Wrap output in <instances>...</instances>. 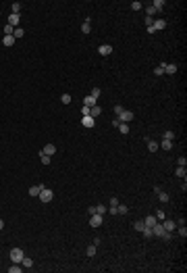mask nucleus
<instances>
[{
	"label": "nucleus",
	"mask_w": 187,
	"mask_h": 273,
	"mask_svg": "<svg viewBox=\"0 0 187 273\" xmlns=\"http://www.w3.org/2000/svg\"><path fill=\"white\" fill-rule=\"evenodd\" d=\"M2 44H4L7 48H11V46L15 44V36H4V40H2Z\"/></svg>",
	"instance_id": "obj_17"
},
{
	"label": "nucleus",
	"mask_w": 187,
	"mask_h": 273,
	"mask_svg": "<svg viewBox=\"0 0 187 273\" xmlns=\"http://www.w3.org/2000/svg\"><path fill=\"white\" fill-rule=\"evenodd\" d=\"M141 7H144V4L137 2V0H135V2H131V9H133V11H141Z\"/></svg>",
	"instance_id": "obj_35"
},
{
	"label": "nucleus",
	"mask_w": 187,
	"mask_h": 273,
	"mask_svg": "<svg viewBox=\"0 0 187 273\" xmlns=\"http://www.w3.org/2000/svg\"><path fill=\"white\" fill-rule=\"evenodd\" d=\"M133 227H135L137 231H141V229H144L146 225H144V221H135V223H133Z\"/></svg>",
	"instance_id": "obj_36"
},
{
	"label": "nucleus",
	"mask_w": 187,
	"mask_h": 273,
	"mask_svg": "<svg viewBox=\"0 0 187 273\" xmlns=\"http://www.w3.org/2000/svg\"><path fill=\"white\" fill-rule=\"evenodd\" d=\"M179 236H181V238H187V229H185V225L179 227Z\"/></svg>",
	"instance_id": "obj_39"
},
{
	"label": "nucleus",
	"mask_w": 187,
	"mask_h": 273,
	"mask_svg": "<svg viewBox=\"0 0 187 273\" xmlns=\"http://www.w3.org/2000/svg\"><path fill=\"white\" fill-rule=\"evenodd\" d=\"M100 113H102V107H100V104H94V107L89 109V117H94V119L100 117Z\"/></svg>",
	"instance_id": "obj_8"
},
{
	"label": "nucleus",
	"mask_w": 187,
	"mask_h": 273,
	"mask_svg": "<svg viewBox=\"0 0 187 273\" xmlns=\"http://www.w3.org/2000/svg\"><path fill=\"white\" fill-rule=\"evenodd\" d=\"M156 223H158V219H156L154 215H148V217L144 219V225H146V227H154Z\"/></svg>",
	"instance_id": "obj_9"
},
{
	"label": "nucleus",
	"mask_w": 187,
	"mask_h": 273,
	"mask_svg": "<svg viewBox=\"0 0 187 273\" xmlns=\"http://www.w3.org/2000/svg\"><path fill=\"white\" fill-rule=\"evenodd\" d=\"M13 36H15V40H17V38H23V36H25V29H21V27H15Z\"/></svg>",
	"instance_id": "obj_25"
},
{
	"label": "nucleus",
	"mask_w": 187,
	"mask_h": 273,
	"mask_svg": "<svg viewBox=\"0 0 187 273\" xmlns=\"http://www.w3.org/2000/svg\"><path fill=\"white\" fill-rule=\"evenodd\" d=\"M96 213H100V215H104V213H108V209H106L104 204H96Z\"/></svg>",
	"instance_id": "obj_32"
},
{
	"label": "nucleus",
	"mask_w": 187,
	"mask_h": 273,
	"mask_svg": "<svg viewBox=\"0 0 187 273\" xmlns=\"http://www.w3.org/2000/svg\"><path fill=\"white\" fill-rule=\"evenodd\" d=\"M89 96L98 100V98H100V88H91V92H89Z\"/></svg>",
	"instance_id": "obj_27"
},
{
	"label": "nucleus",
	"mask_w": 187,
	"mask_h": 273,
	"mask_svg": "<svg viewBox=\"0 0 187 273\" xmlns=\"http://www.w3.org/2000/svg\"><path fill=\"white\" fill-rule=\"evenodd\" d=\"M173 138H175L173 131H166V134H164V140H170V142H173Z\"/></svg>",
	"instance_id": "obj_44"
},
{
	"label": "nucleus",
	"mask_w": 187,
	"mask_h": 273,
	"mask_svg": "<svg viewBox=\"0 0 187 273\" xmlns=\"http://www.w3.org/2000/svg\"><path fill=\"white\" fill-rule=\"evenodd\" d=\"M98 52L102 56H108V54H112V46L110 44H102V46H98Z\"/></svg>",
	"instance_id": "obj_6"
},
{
	"label": "nucleus",
	"mask_w": 187,
	"mask_h": 273,
	"mask_svg": "<svg viewBox=\"0 0 187 273\" xmlns=\"http://www.w3.org/2000/svg\"><path fill=\"white\" fill-rule=\"evenodd\" d=\"M52 198H54V192H52L50 188H46V186H44V188H42V192H40V200H42V202H50Z\"/></svg>",
	"instance_id": "obj_2"
},
{
	"label": "nucleus",
	"mask_w": 187,
	"mask_h": 273,
	"mask_svg": "<svg viewBox=\"0 0 187 273\" xmlns=\"http://www.w3.org/2000/svg\"><path fill=\"white\" fill-rule=\"evenodd\" d=\"M117 213H121V215H127V213H129V209H127L125 204H119V207H117Z\"/></svg>",
	"instance_id": "obj_33"
},
{
	"label": "nucleus",
	"mask_w": 187,
	"mask_h": 273,
	"mask_svg": "<svg viewBox=\"0 0 187 273\" xmlns=\"http://www.w3.org/2000/svg\"><path fill=\"white\" fill-rule=\"evenodd\" d=\"M13 31H15V27L7 23V25H4V36H13Z\"/></svg>",
	"instance_id": "obj_30"
},
{
	"label": "nucleus",
	"mask_w": 187,
	"mask_h": 273,
	"mask_svg": "<svg viewBox=\"0 0 187 273\" xmlns=\"http://www.w3.org/2000/svg\"><path fill=\"white\" fill-rule=\"evenodd\" d=\"M0 229H4V221L2 219H0Z\"/></svg>",
	"instance_id": "obj_46"
},
{
	"label": "nucleus",
	"mask_w": 187,
	"mask_h": 273,
	"mask_svg": "<svg viewBox=\"0 0 187 273\" xmlns=\"http://www.w3.org/2000/svg\"><path fill=\"white\" fill-rule=\"evenodd\" d=\"M19 21H21V19H19V15H13V13L9 15V25L17 27V25H19Z\"/></svg>",
	"instance_id": "obj_13"
},
{
	"label": "nucleus",
	"mask_w": 187,
	"mask_h": 273,
	"mask_svg": "<svg viewBox=\"0 0 187 273\" xmlns=\"http://www.w3.org/2000/svg\"><path fill=\"white\" fill-rule=\"evenodd\" d=\"M164 231H166V229H164V225H162V223H156V225L152 227V236H156V238H162V236H164Z\"/></svg>",
	"instance_id": "obj_4"
},
{
	"label": "nucleus",
	"mask_w": 187,
	"mask_h": 273,
	"mask_svg": "<svg viewBox=\"0 0 187 273\" xmlns=\"http://www.w3.org/2000/svg\"><path fill=\"white\" fill-rule=\"evenodd\" d=\"M162 225H164V229H166V231H173V229H177V221H168V219H166Z\"/></svg>",
	"instance_id": "obj_16"
},
{
	"label": "nucleus",
	"mask_w": 187,
	"mask_h": 273,
	"mask_svg": "<svg viewBox=\"0 0 187 273\" xmlns=\"http://www.w3.org/2000/svg\"><path fill=\"white\" fill-rule=\"evenodd\" d=\"M123 111H125V109H123V107H121V104H115V113H117V117H119V115H121V113H123Z\"/></svg>",
	"instance_id": "obj_41"
},
{
	"label": "nucleus",
	"mask_w": 187,
	"mask_h": 273,
	"mask_svg": "<svg viewBox=\"0 0 187 273\" xmlns=\"http://www.w3.org/2000/svg\"><path fill=\"white\" fill-rule=\"evenodd\" d=\"M164 73H166V75H175V73H177V65H173V63H170V65H164Z\"/></svg>",
	"instance_id": "obj_15"
},
{
	"label": "nucleus",
	"mask_w": 187,
	"mask_h": 273,
	"mask_svg": "<svg viewBox=\"0 0 187 273\" xmlns=\"http://www.w3.org/2000/svg\"><path fill=\"white\" fill-rule=\"evenodd\" d=\"M152 23H154V21H152V17H146V27H150Z\"/></svg>",
	"instance_id": "obj_45"
},
{
	"label": "nucleus",
	"mask_w": 187,
	"mask_h": 273,
	"mask_svg": "<svg viewBox=\"0 0 187 273\" xmlns=\"http://www.w3.org/2000/svg\"><path fill=\"white\" fill-rule=\"evenodd\" d=\"M158 221H164V211H156V215H154Z\"/></svg>",
	"instance_id": "obj_38"
},
{
	"label": "nucleus",
	"mask_w": 187,
	"mask_h": 273,
	"mask_svg": "<svg viewBox=\"0 0 187 273\" xmlns=\"http://www.w3.org/2000/svg\"><path fill=\"white\" fill-rule=\"evenodd\" d=\"M152 27H154L156 31H160V29H166V21H164V19H162V21H154V23H152Z\"/></svg>",
	"instance_id": "obj_14"
},
{
	"label": "nucleus",
	"mask_w": 187,
	"mask_h": 273,
	"mask_svg": "<svg viewBox=\"0 0 187 273\" xmlns=\"http://www.w3.org/2000/svg\"><path fill=\"white\" fill-rule=\"evenodd\" d=\"M96 248H98V246L89 244V246H87V250H85V254H87V256H96Z\"/></svg>",
	"instance_id": "obj_23"
},
{
	"label": "nucleus",
	"mask_w": 187,
	"mask_h": 273,
	"mask_svg": "<svg viewBox=\"0 0 187 273\" xmlns=\"http://www.w3.org/2000/svg\"><path fill=\"white\" fill-rule=\"evenodd\" d=\"M177 163H179V167H185V165H187V158H185V156H179Z\"/></svg>",
	"instance_id": "obj_43"
},
{
	"label": "nucleus",
	"mask_w": 187,
	"mask_h": 273,
	"mask_svg": "<svg viewBox=\"0 0 187 273\" xmlns=\"http://www.w3.org/2000/svg\"><path fill=\"white\" fill-rule=\"evenodd\" d=\"M175 175H177V177H183V179H185V175H187V171H185V167H177V171H175Z\"/></svg>",
	"instance_id": "obj_26"
},
{
	"label": "nucleus",
	"mask_w": 187,
	"mask_h": 273,
	"mask_svg": "<svg viewBox=\"0 0 187 273\" xmlns=\"http://www.w3.org/2000/svg\"><path fill=\"white\" fill-rule=\"evenodd\" d=\"M89 225H91V227H100V225H102V215H100V213H94V215L89 217Z\"/></svg>",
	"instance_id": "obj_3"
},
{
	"label": "nucleus",
	"mask_w": 187,
	"mask_h": 273,
	"mask_svg": "<svg viewBox=\"0 0 187 273\" xmlns=\"http://www.w3.org/2000/svg\"><path fill=\"white\" fill-rule=\"evenodd\" d=\"M152 7L156 9V13H158V11H162V7H164V0H154V2H152Z\"/></svg>",
	"instance_id": "obj_22"
},
{
	"label": "nucleus",
	"mask_w": 187,
	"mask_h": 273,
	"mask_svg": "<svg viewBox=\"0 0 187 273\" xmlns=\"http://www.w3.org/2000/svg\"><path fill=\"white\" fill-rule=\"evenodd\" d=\"M154 73H156V75H164V63H162V65H158V67L154 69Z\"/></svg>",
	"instance_id": "obj_34"
},
{
	"label": "nucleus",
	"mask_w": 187,
	"mask_h": 273,
	"mask_svg": "<svg viewBox=\"0 0 187 273\" xmlns=\"http://www.w3.org/2000/svg\"><path fill=\"white\" fill-rule=\"evenodd\" d=\"M117 207H119V200H117V198H110V207H108V213H110V215H117Z\"/></svg>",
	"instance_id": "obj_12"
},
{
	"label": "nucleus",
	"mask_w": 187,
	"mask_h": 273,
	"mask_svg": "<svg viewBox=\"0 0 187 273\" xmlns=\"http://www.w3.org/2000/svg\"><path fill=\"white\" fill-rule=\"evenodd\" d=\"M11 11H13V15H19V11H21V2H13V4H11Z\"/></svg>",
	"instance_id": "obj_24"
},
{
	"label": "nucleus",
	"mask_w": 187,
	"mask_h": 273,
	"mask_svg": "<svg viewBox=\"0 0 187 273\" xmlns=\"http://www.w3.org/2000/svg\"><path fill=\"white\" fill-rule=\"evenodd\" d=\"M119 131L121 134H129V123H119Z\"/></svg>",
	"instance_id": "obj_28"
},
{
	"label": "nucleus",
	"mask_w": 187,
	"mask_h": 273,
	"mask_svg": "<svg viewBox=\"0 0 187 273\" xmlns=\"http://www.w3.org/2000/svg\"><path fill=\"white\" fill-rule=\"evenodd\" d=\"M160 146H162L164 150H173V142H170V140H162V144H160Z\"/></svg>",
	"instance_id": "obj_29"
},
{
	"label": "nucleus",
	"mask_w": 187,
	"mask_h": 273,
	"mask_svg": "<svg viewBox=\"0 0 187 273\" xmlns=\"http://www.w3.org/2000/svg\"><path fill=\"white\" fill-rule=\"evenodd\" d=\"M21 267H23V269H29V267H33V261H31L29 256H23V261H21Z\"/></svg>",
	"instance_id": "obj_18"
},
{
	"label": "nucleus",
	"mask_w": 187,
	"mask_h": 273,
	"mask_svg": "<svg viewBox=\"0 0 187 273\" xmlns=\"http://www.w3.org/2000/svg\"><path fill=\"white\" fill-rule=\"evenodd\" d=\"M81 31H83V34H89V31H91V25H89V19H85V21H83V25H81Z\"/></svg>",
	"instance_id": "obj_21"
},
{
	"label": "nucleus",
	"mask_w": 187,
	"mask_h": 273,
	"mask_svg": "<svg viewBox=\"0 0 187 273\" xmlns=\"http://www.w3.org/2000/svg\"><path fill=\"white\" fill-rule=\"evenodd\" d=\"M83 102H85V107H87V109H91L94 104H98V102H96V98H91V96H85V100H83Z\"/></svg>",
	"instance_id": "obj_20"
},
{
	"label": "nucleus",
	"mask_w": 187,
	"mask_h": 273,
	"mask_svg": "<svg viewBox=\"0 0 187 273\" xmlns=\"http://www.w3.org/2000/svg\"><path fill=\"white\" fill-rule=\"evenodd\" d=\"M158 148H160V144H158V142H152V140H148V150H150V152H156Z\"/></svg>",
	"instance_id": "obj_19"
},
{
	"label": "nucleus",
	"mask_w": 187,
	"mask_h": 273,
	"mask_svg": "<svg viewBox=\"0 0 187 273\" xmlns=\"http://www.w3.org/2000/svg\"><path fill=\"white\" fill-rule=\"evenodd\" d=\"M146 13H148V17H152V15H156V9L154 7H146Z\"/></svg>",
	"instance_id": "obj_37"
},
{
	"label": "nucleus",
	"mask_w": 187,
	"mask_h": 273,
	"mask_svg": "<svg viewBox=\"0 0 187 273\" xmlns=\"http://www.w3.org/2000/svg\"><path fill=\"white\" fill-rule=\"evenodd\" d=\"M158 198H160V202H168V194H166V192H162V190L158 192Z\"/></svg>",
	"instance_id": "obj_31"
},
{
	"label": "nucleus",
	"mask_w": 187,
	"mask_h": 273,
	"mask_svg": "<svg viewBox=\"0 0 187 273\" xmlns=\"http://www.w3.org/2000/svg\"><path fill=\"white\" fill-rule=\"evenodd\" d=\"M60 100H62L65 104H69V102H71V96H69V94H62V96H60Z\"/></svg>",
	"instance_id": "obj_40"
},
{
	"label": "nucleus",
	"mask_w": 187,
	"mask_h": 273,
	"mask_svg": "<svg viewBox=\"0 0 187 273\" xmlns=\"http://www.w3.org/2000/svg\"><path fill=\"white\" fill-rule=\"evenodd\" d=\"M131 119H133V111H123V113L119 115V121H121V123H129Z\"/></svg>",
	"instance_id": "obj_5"
},
{
	"label": "nucleus",
	"mask_w": 187,
	"mask_h": 273,
	"mask_svg": "<svg viewBox=\"0 0 187 273\" xmlns=\"http://www.w3.org/2000/svg\"><path fill=\"white\" fill-rule=\"evenodd\" d=\"M9 256H11V261H13V263H19V265H21V261H23V256H25V252H23L21 248H13Z\"/></svg>",
	"instance_id": "obj_1"
},
{
	"label": "nucleus",
	"mask_w": 187,
	"mask_h": 273,
	"mask_svg": "<svg viewBox=\"0 0 187 273\" xmlns=\"http://www.w3.org/2000/svg\"><path fill=\"white\" fill-rule=\"evenodd\" d=\"M54 152H56V146H54V144H46L44 150H42V154H48V156H52Z\"/></svg>",
	"instance_id": "obj_10"
},
{
	"label": "nucleus",
	"mask_w": 187,
	"mask_h": 273,
	"mask_svg": "<svg viewBox=\"0 0 187 273\" xmlns=\"http://www.w3.org/2000/svg\"><path fill=\"white\" fill-rule=\"evenodd\" d=\"M42 165H50V156L48 154H42Z\"/></svg>",
	"instance_id": "obj_42"
},
{
	"label": "nucleus",
	"mask_w": 187,
	"mask_h": 273,
	"mask_svg": "<svg viewBox=\"0 0 187 273\" xmlns=\"http://www.w3.org/2000/svg\"><path fill=\"white\" fill-rule=\"evenodd\" d=\"M42 188H44L42 184H40V186H31V188H29L27 192H29V196L33 198V196H40V192H42Z\"/></svg>",
	"instance_id": "obj_11"
},
{
	"label": "nucleus",
	"mask_w": 187,
	"mask_h": 273,
	"mask_svg": "<svg viewBox=\"0 0 187 273\" xmlns=\"http://www.w3.org/2000/svg\"><path fill=\"white\" fill-rule=\"evenodd\" d=\"M81 123H83V127H94V125H96V119H94V117H89V115H83Z\"/></svg>",
	"instance_id": "obj_7"
}]
</instances>
